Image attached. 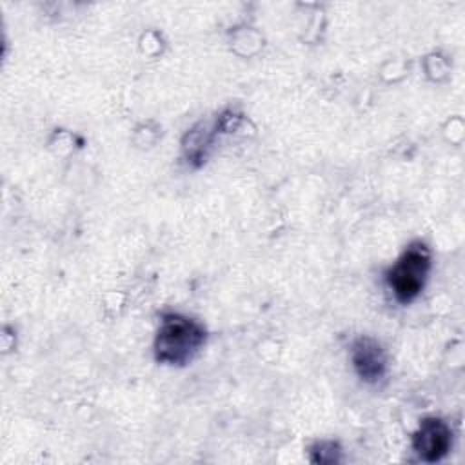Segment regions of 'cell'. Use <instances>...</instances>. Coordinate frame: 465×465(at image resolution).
<instances>
[{"instance_id": "6da1fadb", "label": "cell", "mask_w": 465, "mask_h": 465, "mask_svg": "<svg viewBox=\"0 0 465 465\" xmlns=\"http://www.w3.org/2000/svg\"><path fill=\"white\" fill-rule=\"evenodd\" d=\"M205 341V329L183 314H163L154 338V358L165 365L189 363Z\"/></svg>"}, {"instance_id": "7a4b0ae2", "label": "cell", "mask_w": 465, "mask_h": 465, "mask_svg": "<svg viewBox=\"0 0 465 465\" xmlns=\"http://www.w3.org/2000/svg\"><path fill=\"white\" fill-rule=\"evenodd\" d=\"M430 271V252L423 243H412L387 272V283L400 303H411L421 292Z\"/></svg>"}, {"instance_id": "3957f363", "label": "cell", "mask_w": 465, "mask_h": 465, "mask_svg": "<svg viewBox=\"0 0 465 465\" xmlns=\"http://www.w3.org/2000/svg\"><path fill=\"white\" fill-rule=\"evenodd\" d=\"M452 445L450 427L440 418H425L421 420L418 430L412 436V447L416 454L427 461L434 463L447 456Z\"/></svg>"}, {"instance_id": "277c9868", "label": "cell", "mask_w": 465, "mask_h": 465, "mask_svg": "<svg viewBox=\"0 0 465 465\" xmlns=\"http://www.w3.org/2000/svg\"><path fill=\"white\" fill-rule=\"evenodd\" d=\"M351 360L356 374L367 383H376L385 376V371H387L385 351L376 340L369 336H360L358 340H354L351 347Z\"/></svg>"}, {"instance_id": "5b68a950", "label": "cell", "mask_w": 465, "mask_h": 465, "mask_svg": "<svg viewBox=\"0 0 465 465\" xmlns=\"http://www.w3.org/2000/svg\"><path fill=\"white\" fill-rule=\"evenodd\" d=\"M340 460V447L332 441H322L312 447L311 461L314 463H336Z\"/></svg>"}]
</instances>
